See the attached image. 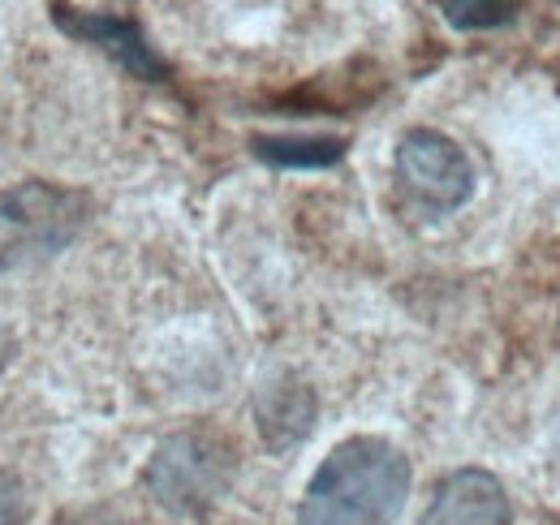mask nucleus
Instances as JSON below:
<instances>
[{
  "label": "nucleus",
  "instance_id": "obj_11",
  "mask_svg": "<svg viewBox=\"0 0 560 525\" xmlns=\"http://www.w3.org/2000/svg\"><path fill=\"white\" fill-rule=\"evenodd\" d=\"M95 525H117V522H95Z\"/></svg>",
  "mask_w": 560,
  "mask_h": 525
},
{
  "label": "nucleus",
  "instance_id": "obj_6",
  "mask_svg": "<svg viewBox=\"0 0 560 525\" xmlns=\"http://www.w3.org/2000/svg\"><path fill=\"white\" fill-rule=\"evenodd\" d=\"M61 26L73 31V35H82V39H91V44H100V48H108L121 66L142 73V78L164 73L160 57L151 52V44L139 35V26H130V22H121V18H104V13H82V18H73V13H61Z\"/></svg>",
  "mask_w": 560,
  "mask_h": 525
},
{
  "label": "nucleus",
  "instance_id": "obj_9",
  "mask_svg": "<svg viewBox=\"0 0 560 525\" xmlns=\"http://www.w3.org/2000/svg\"><path fill=\"white\" fill-rule=\"evenodd\" d=\"M26 513H31V504H26L22 482L9 469H0V525H22Z\"/></svg>",
  "mask_w": 560,
  "mask_h": 525
},
{
  "label": "nucleus",
  "instance_id": "obj_2",
  "mask_svg": "<svg viewBox=\"0 0 560 525\" xmlns=\"http://www.w3.org/2000/svg\"><path fill=\"white\" fill-rule=\"evenodd\" d=\"M233 474H237L233 444L211 427H195V431L168 435L151 453L142 482L151 500L164 504L168 513H203L229 491Z\"/></svg>",
  "mask_w": 560,
  "mask_h": 525
},
{
  "label": "nucleus",
  "instance_id": "obj_5",
  "mask_svg": "<svg viewBox=\"0 0 560 525\" xmlns=\"http://www.w3.org/2000/svg\"><path fill=\"white\" fill-rule=\"evenodd\" d=\"M422 525H509V500L504 487L488 469H457L440 482Z\"/></svg>",
  "mask_w": 560,
  "mask_h": 525
},
{
  "label": "nucleus",
  "instance_id": "obj_10",
  "mask_svg": "<svg viewBox=\"0 0 560 525\" xmlns=\"http://www.w3.org/2000/svg\"><path fill=\"white\" fill-rule=\"evenodd\" d=\"M9 358H13V331L0 324V371L9 366Z\"/></svg>",
  "mask_w": 560,
  "mask_h": 525
},
{
  "label": "nucleus",
  "instance_id": "obj_8",
  "mask_svg": "<svg viewBox=\"0 0 560 525\" xmlns=\"http://www.w3.org/2000/svg\"><path fill=\"white\" fill-rule=\"evenodd\" d=\"M440 9L457 31H495L517 18V0H440Z\"/></svg>",
  "mask_w": 560,
  "mask_h": 525
},
{
  "label": "nucleus",
  "instance_id": "obj_7",
  "mask_svg": "<svg viewBox=\"0 0 560 525\" xmlns=\"http://www.w3.org/2000/svg\"><path fill=\"white\" fill-rule=\"evenodd\" d=\"M255 155L277 168H328L346 155L341 138H255Z\"/></svg>",
  "mask_w": 560,
  "mask_h": 525
},
{
  "label": "nucleus",
  "instance_id": "obj_3",
  "mask_svg": "<svg viewBox=\"0 0 560 525\" xmlns=\"http://www.w3.org/2000/svg\"><path fill=\"white\" fill-rule=\"evenodd\" d=\"M86 224V198L66 186L22 182L0 190V271L35 267L70 246Z\"/></svg>",
  "mask_w": 560,
  "mask_h": 525
},
{
  "label": "nucleus",
  "instance_id": "obj_1",
  "mask_svg": "<svg viewBox=\"0 0 560 525\" xmlns=\"http://www.w3.org/2000/svg\"><path fill=\"white\" fill-rule=\"evenodd\" d=\"M410 495V460L397 444L358 435L315 469L298 525H393Z\"/></svg>",
  "mask_w": 560,
  "mask_h": 525
},
{
  "label": "nucleus",
  "instance_id": "obj_4",
  "mask_svg": "<svg viewBox=\"0 0 560 525\" xmlns=\"http://www.w3.org/2000/svg\"><path fill=\"white\" fill-rule=\"evenodd\" d=\"M397 177L431 211H453L475 195V168L466 151L435 130H410L397 147Z\"/></svg>",
  "mask_w": 560,
  "mask_h": 525
}]
</instances>
